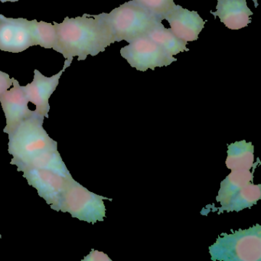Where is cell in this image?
<instances>
[{
	"instance_id": "obj_1",
	"label": "cell",
	"mask_w": 261,
	"mask_h": 261,
	"mask_svg": "<svg viewBox=\"0 0 261 261\" xmlns=\"http://www.w3.org/2000/svg\"><path fill=\"white\" fill-rule=\"evenodd\" d=\"M53 24L57 33L54 50L68 60L77 57L79 62L85 61L88 56H97L114 43L108 29L96 15L67 16L62 23Z\"/></svg>"
},
{
	"instance_id": "obj_2",
	"label": "cell",
	"mask_w": 261,
	"mask_h": 261,
	"mask_svg": "<svg viewBox=\"0 0 261 261\" xmlns=\"http://www.w3.org/2000/svg\"><path fill=\"white\" fill-rule=\"evenodd\" d=\"M44 118L36 112L8 134V152L13 157L10 164L17 169L41 154L58 150L57 142L44 129Z\"/></svg>"
},
{
	"instance_id": "obj_3",
	"label": "cell",
	"mask_w": 261,
	"mask_h": 261,
	"mask_svg": "<svg viewBox=\"0 0 261 261\" xmlns=\"http://www.w3.org/2000/svg\"><path fill=\"white\" fill-rule=\"evenodd\" d=\"M105 24L114 42L128 43L148 36L162 21L133 0L125 3L110 13L96 15Z\"/></svg>"
},
{
	"instance_id": "obj_4",
	"label": "cell",
	"mask_w": 261,
	"mask_h": 261,
	"mask_svg": "<svg viewBox=\"0 0 261 261\" xmlns=\"http://www.w3.org/2000/svg\"><path fill=\"white\" fill-rule=\"evenodd\" d=\"M213 261H260L261 226L223 233L209 247Z\"/></svg>"
},
{
	"instance_id": "obj_5",
	"label": "cell",
	"mask_w": 261,
	"mask_h": 261,
	"mask_svg": "<svg viewBox=\"0 0 261 261\" xmlns=\"http://www.w3.org/2000/svg\"><path fill=\"white\" fill-rule=\"evenodd\" d=\"M103 200L111 201L112 198L90 192L71 177L55 211L69 213L72 218L94 224L103 221L106 217Z\"/></svg>"
},
{
	"instance_id": "obj_6",
	"label": "cell",
	"mask_w": 261,
	"mask_h": 261,
	"mask_svg": "<svg viewBox=\"0 0 261 261\" xmlns=\"http://www.w3.org/2000/svg\"><path fill=\"white\" fill-rule=\"evenodd\" d=\"M120 55L132 68L140 71L169 66L177 61L148 36L139 38L122 48Z\"/></svg>"
},
{
	"instance_id": "obj_7",
	"label": "cell",
	"mask_w": 261,
	"mask_h": 261,
	"mask_svg": "<svg viewBox=\"0 0 261 261\" xmlns=\"http://www.w3.org/2000/svg\"><path fill=\"white\" fill-rule=\"evenodd\" d=\"M32 46H35L32 21L23 18L6 17L0 14V50L19 53Z\"/></svg>"
},
{
	"instance_id": "obj_8",
	"label": "cell",
	"mask_w": 261,
	"mask_h": 261,
	"mask_svg": "<svg viewBox=\"0 0 261 261\" xmlns=\"http://www.w3.org/2000/svg\"><path fill=\"white\" fill-rule=\"evenodd\" d=\"M22 172L28 184L35 188L39 196L55 210L71 177L66 178L51 171L36 168H29Z\"/></svg>"
},
{
	"instance_id": "obj_9",
	"label": "cell",
	"mask_w": 261,
	"mask_h": 261,
	"mask_svg": "<svg viewBox=\"0 0 261 261\" xmlns=\"http://www.w3.org/2000/svg\"><path fill=\"white\" fill-rule=\"evenodd\" d=\"M72 59H65L63 69L58 74L48 77L38 70L34 71V79L27 86H22L29 102L36 105V111L45 118H48L50 111L49 99L59 84V79L64 71L71 65Z\"/></svg>"
},
{
	"instance_id": "obj_10",
	"label": "cell",
	"mask_w": 261,
	"mask_h": 261,
	"mask_svg": "<svg viewBox=\"0 0 261 261\" xmlns=\"http://www.w3.org/2000/svg\"><path fill=\"white\" fill-rule=\"evenodd\" d=\"M13 85V88L7 90L0 97V103L7 120V126L4 132L7 134L36 113V111H31L29 108L28 99L19 82L14 79Z\"/></svg>"
},
{
	"instance_id": "obj_11",
	"label": "cell",
	"mask_w": 261,
	"mask_h": 261,
	"mask_svg": "<svg viewBox=\"0 0 261 261\" xmlns=\"http://www.w3.org/2000/svg\"><path fill=\"white\" fill-rule=\"evenodd\" d=\"M163 19L169 22L172 33L186 42L196 41L205 24L197 12L189 11L179 5H175Z\"/></svg>"
},
{
	"instance_id": "obj_12",
	"label": "cell",
	"mask_w": 261,
	"mask_h": 261,
	"mask_svg": "<svg viewBox=\"0 0 261 261\" xmlns=\"http://www.w3.org/2000/svg\"><path fill=\"white\" fill-rule=\"evenodd\" d=\"M217 11L211 12L227 28L238 30L247 27L251 22L250 16L253 12L247 7L246 0H218Z\"/></svg>"
},
{
	"instance_id": "obj_13",
	"label": "cell",
	"mask_w": 261,
	"mask_h": 261,
	"mask_svg": "<svg viewBox=\"0 0 261 261\" xmlns=\"http://www.w3.org/2000/svg\"><path fill=\"white\" fill-rule=\"evenodd\" d=\"M261 198V185L248 183L247 186L240 189L238 192L232 195L227 201L221 204V207L214 209L218 214L227 212H239L244 209L250 208L257 203Z\"/></svg>"
},
{
	"instance_id": "obj_14",
	"label": "cell",
	"mask_w": 261,
	"mask_h": 261,
	"mask_svg": "<svg viewBox=\"0 0 261 261\" xmlns=\"http://www.w3.org/2000/svg\"><path fill=\"white\" fill-rule=\"evenodd\" d=\"M226 166L230 170L247 169L254 166V146L246 140L235 142L227 146Z\"/></svg>"
},
{
	"instance_id": "obj_15",
	"label": "cell",
	"mask_w": 261,
	"mask_h": 261,
	"mask_svg": "<svg viewBox=\"0 0 261 261\" xmlns=\"http://www.w3.org/2000/svg\"><path fill=\"white\" fill-rule=\"evenodd\" d=\"M253 171L250 172L247 169L231 170V172L221 181L216 201L221 204H223L240 189L248 183L253 182L254 178Z\"/></svg>"
},
{
	"instance_id": "obj_16",
	"label": "cell",
	"mask_w": 261,
	"mask_h": 261,
	"mask_svg": "<svg viewBox=\"0 0 261 261\" xmlns=\"http://www.w3.org/2000/svg\"><path fill=\"white\" fill-rule=\"evenodd\" d=\"M29 168H36V169L51 171L55 173L59 174V175L66 177V178L72 176L58 150L49 151V152H45V153L35 157L33 160H30L28 163L24 164L23 166L18 168L17 171L18 172H22Z\"/></svg>"
},
{
	"instance_id": "obj_17",
	"label": "cell",
	"mask_w": 261,
	"mask_h": 261,
	"mask_svg": "<svg viewBox=\"0 0 261 261\" xmlns=\"http://www.w3.org/2000/svg\"><path fill=\"white\" fill-rule=\"evenodd\" d=\"M148 36L172 56H176L183 51H189L186 46L188 42L177 38L170 29L165 28L163 23L150 32Z\"/></svg>"
},
{
	"instance_id": "obj_18",
	"label": "cell",
	"mask_w": 261,
	"mask_h": 261,
	"mask_svg": "<svg viewBox=\"0 0 261 261\" xmlns=\"http://www.w3.org/2000/svg\"><path fill=\"white\" fill-rule=\"evenodd\" d=\"M32 31L34 45L54 50L57 42V33L54 24L43 21L38 22L36 19H33L32 20Z\"/></svg>"
},
{
	"instance_id": "obj_19",
	"label": "cell",
	"mask_w": 261,
	"mask_h": 261,
	"mask_svg": "<svg viewBox=\"0 0 261 261\" xmlns=\"http://www.w3.org/2000/svg\"><path fill=\"white\" fill-rule=\"evenodd\" d=\"M152 16L164 20V16L175 6L173 0H134Z\"/></svg>"
},
{
	"instance_id": "obj_20",
	"label": "cell",
	"mask_w": 261,
	"mask_h": 261,
	"mask_svg": "<svg viewBox=\"0 0 261 261\" xmlns=\"http://www.w3.org/2000/svg\"><path fill=\"white\" fill-rule=\"evenodd\" d=\"M15 79H10V75L7 73L0 71V97L3 94L13 86Z\"/></svg>"
},
{
	"instance_id": "obj_21",
	"label": "cell",
	"mask_w": 261,
	"mask_h": 261,
	"mask_svg": "<svg viewBox=\"0 0 261 261\" xmlns=\"http://www.w3.org/2000/svg\"><path fill=\"white\" fill-rule=\"evenodd\" d=\"M82 261H112V259L106 253L92 249L91 253L87 255Z\"/></svg>"
},
{
	"instance_id": "obj_22",
	"label": "cell",
	"mask_w": 261,
	"mask_h": 261,
	"mask_svg": "<svg viewBox=\"0 0 261 261\" xmlns=\"http://www.w3.org/2000/svg\"><path fill=\"white\" fill-rule=\"evenodd\" d=\"M19 0H0V2L2 3V4H5V3L10 2V3H16L18 2Z\"/></svg>"
},
{
	"instance_id": "obj_23",
	"label": "cell",
	"mask_w": 261,
	"mask_h": 261,
	"mask_svg": "<svg viewBox=\"0 0 261 261\" xmlns=\"http://www.w3.org/2000/svg\"><path fill=\"white\" fill-rule=\"evenodd\" d=\"M253 3H254V5H255V7H258V4H257V1H256V0H253Z\"/></svg>"
},
{
	"instance_id": "obj_24",
	"label": "cell",
	"mask_w": 261,
	"mask_h": 261,
	"mask_svg": "<svg viewBox=\"0 0 261 261\" xmlns=\"http://www.w3.org/2000/svg\"><path fill=\"white\" fill-rule=\"evenodd\" d=\"M0 238H2V235L0 234Z\"/></svg>"
}]
</instances>
